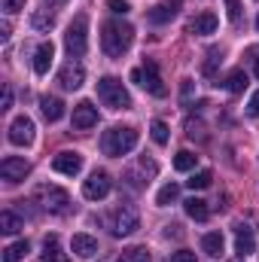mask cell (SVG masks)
Listing matches in <instances>:
<instances>
[{
    "mask_svg": "<svg viewBox=\"0 0 259 262\" xmlns=\"http://www.w3.org/2000/svg\"><path fill=\"white\" fill-rule=\"evenodd\" d=\"M101 31V49L107 58H122L134 43V28L128 21H107Z\"/></svg>",
    "mask_w": 259,
    "mask_h": 262,
    "instance_id": "cell-1",
    "label": "cell"
},
{
    "mask_svg": "<svg viewBox=\"0 0 259 262\" xmlns=\"http://www.w3.org/2000/svg\"><path fill=\"white\" fill-rule=\"evenodd\" d=\"M134 146H137V128H128V125H116V128L104 131V137H101L104 156H113V159L128 156Z\"/></svg>",
    "mask_w": 259,
    "mask_h": 262,
    "instance_id": "cell-2",
    "label": "cell"
},
{
    "mask_svg": "<svg viewBox=\"0 0 259 262\" xmlns=\"http://www.w3.org/2000/svg\"><path fill=\"white\" fill-rule=\"evenodd\" d=\"M98 98L104 101V107L110 110H128L131 107V95L125 92V85L116 76H101L98 79Z\"/></svg>",
    "mask_w": 259,
    "mask_h": 262,
    "instance_id": "cell-3",
    "label": "cell"
},
{
    "mask_svg": "<svg viewBox=\"0 0 259 262\" xmlns=\"http://www.w3.org/2000/svg\"><path fill=\"white\" fill-rule=\"evenodd\" d=\"M64 46L70 52V58H82L85 55V49H89V15L85 12H79L70 21V28L64 34Z\"/></svg>",
    "mask_w": 259,
    "mask_h": 262,
    "instance_id": "cell-4",
    "label": "cell"
},
{
    "mask_svg": "<svg viewBox=\"0 0 259 262\" xmlns=\"http://www.w3.org/2000/svg\"><path fill=\"white\" fill-rule=\"evenodd\" d=\"M131 79H134L140 89H146L149 95H156V98H165V95H168L165 79H162V73H159L156 61H143L140 67H134V70H131Z\"/></svg>",
    "mask_w": 259,
    "mask_h": 262,
    "instance_id": "cell-5",
    "label": "cell"
},
{
    "mask_svg": "<svg viewBox=\"0 0 259 262\" xmlns=\"http://www.w3.org/2000/svg\"><path fill=\"white\" fill-rule=\"evenodd\" d=\"M137 223H140V213H137V207L128 204V201H122V204L113 210V235H116V238L131 235V232L137 229Z\"/></svg>",
    "mask_w": 259,
    "mask_h": 262,
    "instance_id": "cell-6",
    "label": "cell"
},
{
    "mask_svg": "<svg viewBox=\"0 0 259 262\" xmlns=\"http://www.w3.org/2000/svg\"><path fill=\"white\" fill-rule=\"evenodd\" d=\"M37 201H40L43 210H49V213H64L67 204H70V195H67L61 186L43 183V186H37Z\"/></svg>",
    "mask_w": 259,
    "mask_h": 262,
    "instance_id": "cell-7",
    "label": "cell"
},
{
    "mask_svg": "<svg viewBox=\"0 0 259 262\" xmlns=\"http://www.w3.org/2000/svg\"><path fill=\"white\" fill-rule=\"evenodd\" d=\"M110 174L107 171H92L89 174V180H82V195L89 198V201H101V198L110 195Z\"/></svg>",
    "mask_w": 259,
    "mask_h": 262,
    "instance_id": "cell-8",
    "label": "cell"
},
{
    "mask_svg": "<svg viewBox=\"0 0 259 262\" xmlns=\"http://www.w3.org/2000/svg\"><path fill=\"white\" fill-rule=\"evenodd\" d=\"M0 174H3V180L18 183V180H25V177L31 174V165H28L25 159H18V156H6V159L0 162Z\"/></svg>",
    "mask_w": 259,
    "mask_h": 262,
    "instance_id": "cell-9",
    "label": "cell"
},
{
    "mask_svg": "<svg viewBox=\"0 0 259 262\" xmlns=\"http://www.w3.org/2000/svg\"><path fill=\"white\" fill-rule=\"evenodd\" d=\"M52 168H55L58 174H64V177H76V174L82 171V156L73 152V149H64V152H58V156L52 159Z\"/></svg>",
    "mask_w": 259,
    "mask_h": 262,
    "instance_id": "cell-10",
    "label": "cell"
},
{
    "mask_svg": "<svg viewBox=\"0 0 259 262\" xmlns=\"http://www.w3.org/2000/svg\"><path fill=\"white\" fill-rule=\"evenodd\" d=\"M180 9H183L180 0H162V3H156V6L146 12V18H149V25H168Z\"/></svg>",
    "mask_w": 259,
    "mask_h": 262,
    "instance_id": "cell-11",
    "label": "cell"
},
{
    "mask_svg": "<svg viewBox=\"0 0 259 262\" xmlns=\"http://www.w3.org/2000/svg\"><path fill=\"white\" fill-rule=\"evenodd\" d=\"M31 140H34V122H31L28 116L12 119V125H9V143H15V146H28Z\"/></svg>",
    "mask_w": 259,
    "mask_h": 262,
    "instance_id": "cell-12",
    "label": "cell"
},
{
    "mask_svg": "<svg viewBox=\"0 0 259 262\" xmlns=\"http://www.w3.org/2000/svg\"><path fill=\"white\" fill-rule=\"evenodd\" d=\"M92 125H98V110L89 101H79L73 107V128L85 131V128H92Z\"/></svg>",
    "mask_w": 259,
    "mask_h": 262,
    "instance_id": "cell-13",
    "label": "cell"
},
{
    "mask_svg": "<svg viewBox=\"0 0 259 262\" xmlns=\"http://www.w3.org/2000/svg\"><path fill=\"white\" fill-rule=\"evenodd\" d=\"M58 82L64 85V89H79L82 82H85V70H82V64H76V61H67L64 67H61V73H58Z\"/></svg>",
    "mask_w": 259,
    "mask_h": 262,
    "instance_id": "cell-14",
    "label": "cell"
},
{
    "mask_svg": "<svg viewBox=\"0 0 259 262\" xmlns=\"http://www.w3.org/2000/svg\"><path fill=\"white\" fill-rule=\"evenodd\" d=\"M235 250H238L241 256H250V253L256 250V235H253V229L244 226V223L235 229Z\"/></svg>",
    "mask_w": 259,
    "mask_h": 262,
    "instance_id": "cell-15",
    "label": "cell"
},
{
    "mask_svg": "<svg viewBox=\"0 0 259 262\" xmlns=\"http://www.w3.org/2000/svg\"><path fill=\"white\" fill-rule=\"evenodd\" d=\"M52 58H55V46H52V43H40L37 52H34V73L46 76L49 67H52Z\"/></svg>",
    "mask_w": 259,
    "mask_h": 262,
    "instance_id": "cell-16",
    "label": "cell"
},
{
    "mask_svg": "<svg viewBox=\"0 0 259 262\" xmlns=\"http://www.w3.org/2000/svg\"><path fill=\"white\" fill-rule=\"evenodd\" d=\"M186 31H189V34H198V37L213 34V31H217V15H213V12H201V15H195L192 21L186 25Z\"/></svg>",
    "mask_w": 259,
    "mask_h": 262,
    "instance_id": "cell-17",
    "label": "cell"
},
{
    "mask_svg": "<svg viewBox=\"0 0 259 262\" xmlns=\"http://www.w3.org/2000/svg\"><path fill=\"white\" fill-rule=\"evenodd\" d=\"M40 110H43L46 122H58V119L64 116V101H61V98H49V95H43V98H40Z\"/></svg>",
    "mask_w": 259,
    "mask_h": 262,
    "instance_id": "cell-18",
    "label": "cell"
},
{
    "mask_svg": "<svg viewBox=\"0 0 259 262\" xmlns=\"http://www.w3.org/2000/svg\"><path fill=\"white\" fill-rule=\"evenodd\" d=\"M70 247H73V253L82 256V259H92V256L98 253V241H95L92 235H73Z\"/></svg>",
    "mask_w": 259,
    "mask_h": 262,
    "instance_id": "cell-19",
    "label": "cell"
},
{
    "mask_svg": "<svg viewBox=\"0 0 259 262\" xmlns=\"http://www.w3.org/2000/svg\"><path fill=\"white\" fill-rule=\"evenodd\" d=\"M201 250H204L207 256L220 259V256L226 253V241H223V232H207V235L201 238Z\"/></svg>",
    "mask_w": 259,
    "mask_h": 262,
    "instance_id": "cell-20",
    "label": "cell"
},
{
    "mask_svg": "<svg viewBox=\"0 0 259 262\" xmlns=\"http://www.w3.org/2000/svg\"><path fill=\"white\" fill-rule=\"evenodd\" d=\"M40 262H70V259H67V253L61 250V244H58V238H55V235H49V238L43 241Z\"/></svg>",
    "mask_w": 259,
    "mask_h": 262,
    "instance_id": "cell-21",
    "label": "cell"
},
{
    "mask_svg": "<svg viewBox=\"0 0 259 262\" xmlns=\"http://www.w3.org/2000/svg\"><path fill=\"white\" fill-rule=\"evenodd\" d=\"M186 204V213L192 216L195 223H204L207 216H210V207H207V201H201V198H189V201H183Z\"/></svg>",
    "mask_w": 259,
    "mask_h": 262,
    "instance_id": "cell-22",
    "label": "cell"
},
{
    "mask_svg": "<svg viewBox=\"0 0 259 262\" xmlns=\"http://www.w3.org/2000/svg\"><path fill=\"white\" fill-rule=\"evenodd\" d=\"M21 229H25L21 216H15L12 210H3V213H0V232H6V235H15V232H21Z\"/></svg>",
    "mask_w": 259,
    "mask_h": 262,
    "instance_id": "cell-23",
    "label": "cell"
},
{
    "mask_svg": "<svg viewBox=\"0 0 259 262\" xmlns=\"http://www.w3.org/2000/svg\"><path fill=\"white\" fill-rule=\"evenodd\" d=\"M52 25H55V15H52L49 9H37V12L31 15V28H34V31H49Z\"/></svg>",
    "mask_w": 259,
    "mask_h": 262,
    "instance_id": "cell-24",
    "label": "cell"
},
{
    "mask_svg": "<svg viewBox=\"0 0 259 262\" xmlns=\"http://www.w3.org/2000/svg\"><path fill=\"white\" fill-rule=\"evenodd\" d=\"M28 241H15V244H9L6 250H3V262H21L28 256Z\"/></svg>",
    "mask_w": 259,
    "mask_h": 262,
    "instance_id": "cell-25",
    "label": "cell"
},
{
    "mask_svg": "<svg viewBox=\"0 0 259 262\" xmlns=\"http://www.w3.org/2000/svg\"><path fill=\"white\" fill-rule=\"evenodd\" d=\"M226 89H229L232 95H241V92L247 89V73H244V70H232L229 79H226Z\"/></svg>",
    "mask_w": 259,
    "mask_h": 262,
    "instance_id": "cell-26",
    "label": "cell"
},
{
    "mask_svg": "<svg viewBox=\"0 0 259 262\" xmlns=\"http://www.w3.org/2000/svg\"><path fill=\"white\" fill-rule=\"evenodd\" d=\"M177 195H180V186H177V183H165V186L159 189V195H156V204H159V207H168L171 201H177Z\"/></svg>",
    "mask_w": 259,
    "mask_h": 262,
    "instance_id": "cell-27",
    "label": "cell"
},
{
    "mask_svg": "<svg viewBox=\"0 0 259 262\" xmlns=\"http://www.w3.org/2000/svg\"><path fill=\"white\" fill-rule=\"evenodd\" d=\"M116 262H149V250L146 247H128V250L119 253Z\"/></svg>",
    "mask_w": 259,
    "mask_h": 262,
    "instance_id": "cell-28",
    "label": "cell"
},
{
    "mask_svg": "<svg viewBox=\"0 0 259 262\" xmlns=\"http://www.w3.org/2000/svg\"><path fill=\"white\" fill-rule=\"evenodd\" d=\"M195 159H198L195 152H189V149H180V152L174 156V168H177V171H192V168H195Z\"/></svg>",
    "mask_w": 259,
    "mask_h": 262,
    "instance_id": "cell-29",
    "label": "cell"
},
{
    "mask_svg": "<svg viewBox=\"0 0 259 262\" xmlns=\"http://www.w3.org/2000/svg\"><path fill=\"white\" fill-rule=\"evenodd\" d=\"M210 180H213V174H210V171H195L192 177L186 180V186H189V189H207V186H210Z\"/></svg>",
    "mask_w": 259,
    "mask_h": 262,
    "instance_id": "cell-30",
    "label": "cell"
},
{
    "mask_svg": "<svg viewBox=\"0 0 259 262\" xmlns=\"http://www.w3.org/2000/svg\"><path fill=\"white\" fill-rule=\"evenodd\" d=\"M149 134H153V140H156L159 146H165V143H168V125H165L162 119H156V122L149 125Z\"/></svg>",
    "mask_w": 259,
    "mask_h": 262,
    "instance_id": "cell-31",
    "label": "cell"
},
{
    "mask_svg": "<svg viewBox=\"0 0 259 262\" xmlns=\"http://www.w3.org/2000/svg\"><path fill=\"white\" fill-rule=\"evenodd\" d=\"M107 9H110V12H116V15H125V12L131 9V3H128V0H107Z\"/></svg>",
    "mask_w": 259,
    "mask_h": 262,
    "instance_id": "cell-32",
    "label": "cell"
},
{
    "mask_svg": "<svg viewBox=\"0 0 259 262\" xmlns=\"http://www.w3.org/2000/svg\"><path fill=\"white\" fill-rule=\"evenodd\" d=\"M226 12H229V21H238L241 18V0H226Z\"/></svg>",
    "mask_w": 259,
    "mask_h": 262,
    "instance_id": "cell-33",
    "label": "cell"
},
{
    "mask_svg": "<svg viewBox=\"0 0 259 262\" xmlns=\"http://www.w3.org/2000/svg\"><path fill=\"white\" fill-rule=\"evenodd\" d=\"M220 61H223V58H220V49H210V52H207V64H204V73L210 76V73H213V67L220 64Z\"/></svg>",
    "mask_w": 259,
    "mask_h": 262,
    "instance_id": "cell-34",
    "label": "cell"
},
{
    "mask_svg": "<svg viewBox=\"0 0 259 262\" xmlns=\"http://www.w3.org/2000/svg\"><path fill=\"white\" fill-rule=\"evenodd\" d=\"M3 9H6L9 15H15V12L25 9V0H3Z\"/></svg>",
    "mask_w": 259,
    "mask_h": 262,
    "instance_id": "cell-35",
    "label": "cell"
},
{
    "mask_svg": "<svg viewBox=\"0 0 259 262\" xmlns=\"http://www.w3.org/2000/svg\"><path fill=\"white\" fill-rule=\"evenodd\" d=\"M171 262H195V253H189V250H177V253H171Z\"/></svg>",
    "mask_w": 259,
    "mask_h": 262,
    "instance_id": "cell-36",
    "label": "cell"
},
{
    "mask_svg": "<svg viewBox=\"0 0 259 262\" xmlns=\"http://www.w3.org/2000/svg\"><path fill=\"white\" fill-rule=\"evenodd\" d=\"M247 113H250V116H259V92H253V98H250V104H247Z\"/></svg>",
    "mask_w": 259,
    "mask_h": 262,
    "instance_id": "cell-37",
    "label": "cell"
},
{
    "mask_svg": "<svg viewBox=\"0 0 259 262\" xmlns=\"http://www.w3.org/2000/svg\"><path fill=\"white\" fill-rule=\"evenodd\" d=\"M180 95H183V101H189V98H192V79H183V85H180Z\"/></svg>",
    "mask_w": 259,
    "mask_h": 262,
    "instance_id": "cell-38",
    "label": "cell"
},
{
    "mask_svg": "<svg viewBox=\"0 0 259 262\" xmlns=\"http://www.w3.org/2000/svg\"><path fill=\"white\" fill-rule=\"evenodd\" d=\"M9 107H12V89L3 85V110H9Z\"/></svg>",
    "mask_w": 259,
    "mask_h": 262,
    "instance_id": "cell-39",
    "label": "cell"
},
{
    "mask_svg": "<svg viewBox=\"0 0 259 262\" xmlns=\"http://www.w3.org/2000/svg\"><path fill=\"white\" fill-rule=\"evenodd\" d=\"M165 235H168V238H180V226H177V223H174V226H168V229H165Z\"/></svg>",
    "mask_w": 259,
    "mask_h": 262,
    "instance_id": "cell-40",
    "label": "cell"
},
{
    "mask_svg": "<svg viewBox=\"0 0 259 262\" xmlns=\"http://www.w3.org/2000/svg\"><path fill=\"white\" fill-rule=\"evenodd\" d=\"M9 31H12L9 21H3V25H0V40H9Z\"/></svg>",
    "mask_w": 259,
    "mask_h": 262,
    "instance_id": "cell-41",
    "label": "cell"
},
{
    "mask_svg": "<svg viewBox=\"0 0 259 262\" xmlns=\"http://www.w3.org/2000/svg\"><path fill=\"white\" fill-rule=\"evenodd\" d=\"M253 73H256V79H259V58H256V64H253Z\"/></svg>",
    "mask_w": 259,
    "mask_h": 262,
    "instance_id": "cell-42",
    "label": "cell"
},
{
    "mask_svg": "<svg viewBox=\"0 0 259 262\" xmlns=\"http://www.w3.org/2000/svg\"><path fill=\"white\" fill-rule=\"evenodd\" d=\"M49 3H67V0H49Z\"/></svg>",
    "mask_w": 259,
    "mask_h": 262,
    "instance_id": "cell-43",
    "label": "cell"
},
{
    "mask_svg": "<svg viewBox=\"0 0 259 262\" xmlns=\"http://www.w3.org/2000/svg\"><path fill=\"white\" fill-rule=\"evenodd\" d=\"M256 31H259V15H256Z\"/></svg>",
    "mask_w": 259,
    "mask_h": 262,
    "instance_id": "cell-44",
    "label": "cell"
}]
</instances>
